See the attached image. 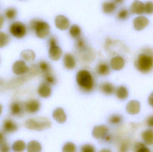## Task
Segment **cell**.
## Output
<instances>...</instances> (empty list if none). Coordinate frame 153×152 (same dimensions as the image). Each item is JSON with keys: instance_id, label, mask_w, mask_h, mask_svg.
Returning <instances> with one entry per match:
<instances>
[{"instance_id": "1", "label": "cell", "mask_w": 153, "mask_h": 152, "mask_svg": "<svg viewBox=\"0 0 153 152\" xmlns=\"http://www.w3.org/2000/svg\"><path fill=\"white\" fill-rule=\"evenodd\" d=\"M137 70L143 73L149 72L153 68V51L150 48L145 49L135 61Z\"/></svg>"}, {"instance_id": "2", "label": "cell", "mask_w": 153, "mask_h": 152, "mask_svg": "<svg viewBox=\"0 0 153 152\" xmlns=\"http://www.w3.org/2000/svg\"><path fill=\"white\" fill-rule=\"evenodd\" d=\"M29 27L35 32L37 37L41 39L48 36L51 31L50 26L47 22L38 19L31 20L29 24Z\"/></svg>"}, {"instance_id": "3", "label": "cell", "mask_w": 153, "mask_h": 152, "mask_svg": "<svg viewBox=\"0 0 153 152\" xmlns=\"http://www.w3.org/2000/svg\"><path fill=\"white\" fill-rule=\"evenodd\" d=\"M51 124V121L48 118L39 117L27 120L25 126L27 129L40 131L50 128Z\"/></svg>"}, {"instance_id": "4", "label": "cell", "mask_w": 153, "mask_h": 152, "mask_svg": "<svg viewBox=\"0 0 153 152\" xmlns=\"http://www.w3.org/2000/svg\"><path fill=\"white\" fill-rule=\"evenodd\" d=\"M76 81L79 87L84 91L90 92L93 88V78L87 70H79L76 74Z\"/></svg>"}, {"instance_id": "5", "label": "cell", "mask_w": 153, "mask_h": 152, "mask_svg": "<svg viewBox=\"0 0 153 152\" xmlns=\"http://www.w3.org/2000/svg\"><path fill=\"white\" fill-rule=\"evenodd\" d=\"M49 58L52 60H59L62 54V51L61 47L57 45V39L56 37L52 36L49 38Z\"/></svg>"}, {"instance_id": "6", "label": "cell", "mask_w": 153, "mask_h": 152, "mask_svg": "<svg viewBox=\"0 0 153 152\" xmlns=\"http://www.w3.org/2000/svg\"><path fill=\"white\" fill-rule=\"evenodd\" d=\"M9 32L13 36L16 38H22L27 34V27L22 22L15 21L10 25Z\"/></svg>"}, {"instance_id": "7", "label": "cell", "mask_w": 153, "mask_h": 152, "mask_svg": "<svg viewBox=\"0 0 153 152\" xmlns=\"http://www.w3.org/2000/svg\"><path fill=\"white\" fill-rule=\"evenodd\" d=\"M12 70L16 75H21L27 73L29 68L24 61L18 60L13 65Z\"/></svg>"}, {"instance_id": "8", "label": "cell", "mask_w": 153, "mask_h": 152, "mask_svg": "<svg viewBox=\"0 0 153 152\" xmlns=\"http://www.w3.org/2000/svg\"><path fill=\"white\" fill-rule=\"evenodd\" d=\"M41 104L40 102L36 99H31L25 103V109L30 113H36L40 109Z\"/></svg>"}, {"instance_id": "9", "label": "cell", "mask_w": 153, "mask_h": 152, "mask_svg": "<svg viewBox=\"0 0 153 152\" xmlns=\"http://www.w3.org/2000/svg\"><path fill=\"white\" fill-rule=\"evenodd\" d=\"M55 23L56 27L61 30H66L70 27V22L69 19L64 15L56 16L55 20Z\"/></svg>"}, {"instance_id": "10", "label": "cell", "mask_w": 153, "mask_h": 152, "mask_svg": "<svg viewBox=\"0 0 153 152\" xmlns=\"http://www.w3.org/2000/svg\"><path fill=\"white\" fill-rule=\"evenodd\" d=\"M149 24L148 19L144 16H140L135 18L133 26L136 30L140 31L144 29Z\"/></svg>"}, {"instance_id": "11", "label": "cell", "mask_w": 153, "mask_h": 152, "mask_svg": "<svg viewBox=\"0 0 153 152\" xmlns=\"http://www.w3.org/2000/svg\"><path fill=\"white\" fill-rule=\"evenodd\" d=\"M108 131V128L105 125L95 126L93 129L92 134L95 139H100L107 134Z\"/></svg>"}, {"instance_id": "12", "label": "cell", "mask_w": 153, "mask_h": 152, "mask_svg": "<svg viewBox=\"0 0 153 152\" xmlns=\"http://www.w3.org/2000/svg\"><path fill=\"white\" fill-rule=\"evenodd\" d=\"M38 93L39 96L44 98H47L50 97L52 94V89L50 84L44 82L39 87L38 89Z\"/></svg>"}, {"instance_id": "13", "label": "cell", "mask_w": 153, "mask_h": 152, "mask_svg": "<svg viewBox=\"0 0 153 152\" xmlns=\"http://www.w3.org/2000/svg\"><path fill=\"white\" fill-rule=\"evenodd\" d=\"M127 112L130 115L138 114L140 111V104L137 101H131L128 102L126 107Z\"/></svg>"}, {"instance_id": "14", "label": "cell", "mask_w": 153, "mask_h": 152, "mask_svg": "<svg viewBox=\"0 0 153 152\" xmlns=\"http://www.w3.org/2000/svg\"><path fill=\"white\" fill-rule=\"evenodd\" d=\"M144 4L141 1L135 0L131 4L130 11L133 14L141 15L144 12Z\"/></svg>"}, {"instance_id": "15", "label": "cell", "mask_w": 153, "mask_h": 152, "mask_svg": "<svg viewBox=\"0 0 153 152\" xmlns=\"http://www.w3.org/2000/svg\"><path fill=\"white\" fill-rule=\"evenodd\" d=\"M53 117L55 120L60 124L64 123L67 119V116L62 108H58L53 112Z\"/></svg>"}, {"instance_id": "16", "label": "cell", "mask_w": 153, "mask_h": 152, "mask_svg": "<svg viewBox=\"0 0 153 152\" xmlns=\"http://www.w3.org/2000/svg\"><path fill=\"white\" fill-rule=\"evenodd\" d=\"M124 59L121 56L113 57L110 62V65L112 69L115 70H120L122 69L125 66Z\"/></svg>"}, {"instance_id": "17", "label": "cell", "mask_w": 153, "mask_h": 152, "mask_svg": "<svg viewBox=\"0 0 153 152\" xmlns=\"http://www.w3.org/2000/svg\"><path fill=\"white\" fill-rule=\"evenodd\" d=\"M65 67L68 70H73L76 67V62L75 58L72 54L70 53L65 54L63 58Z\"/></svg>"}, {"instance_id": "18", "label": "cell", "mask_w": 153, "mask_h": 152, "mask_svg": "<svg viewBox=\"0 0 153 152\" xmlns=\"http://www.w3.org/2000/svg\"><path fill=\"white\" fill-rule=\"evenodd\" d=\"M3 129L6 133H13L18 130V126L13 120L7 119L4 122Z\"/></svg>"}, {"instance_id": "19", "label": "cell", "mask_w": 153, "mask_h": 152, "mask_svg": "<svg viewBox=\"0 0 153 152\" xmlns=\"http://www.w3.org/2000/svg\"><path fill=\"white\" fill-rule=\"evenodd\" d=\"M100 89L102 93L106 95L113 94L115 91V86L113 84L109 82H104L100 85Z\"/></svg>"}, {"instance_id": "20", "label": "cell", "mask_w": 153, "mask_h": 152, "mask_svg": "<svg viewBox=\"0 0 153 152\" xmlns=\"http://www.w3.org/2000/svg\"><path fill=\"white\" fill-rule=\"evenodd\" d=\"M117 9L116 3L112 1H106L102 5V11L106 14H110L115 11Z\"/></svg>"}, {"instance_id": "21", "label": "cell", "mask_w": 153, "mask_h": 152, "mask_svg": "<svg viewBox=\"0 0 153 152\" xmlns=\"http://www.w3.org/2000/svg\"><path fill=\"white\" fill-rule=\"evenodd\" d=\"M143 141L147 145L153 144V130L149 129L145 130L142 134Z\"/></svg>"}, {"instance_id": "22", "label": "cell", "mask_w": 153, "mask_h": 152, "mask_svg": "<svg viewBox=\"0 0 153 152\" xmlns=\"http://www.w3.org/2000/svg\"><path fill=\"white\" fill-rule=\"evenodd\" d=\"M21 57L24 61L27 62H32L36 59V54L31 50H25L21 53Z\"/></svg>"}, {"instance_id": "23", "label": "cell", "mask_w": 153, "mask_h": 152, "mask_svg": "<svg viewBox=\"0 0 153 152\" xmlns=\"http://www.w3.org/2000/svg\"><path fill=\"white\" fill-rule=\"evenodd\" d=\"M96 71L99 75L102 76H106L110 74L109 66L107 63L101 62L99 63L96 68Z\"/></svg>"}, {"instance_id": "24", "label": "cell", "mask_w": 153, "mask_h": 152, "mask_svg": "<svg viewBox=\"0 0 153 152\" xmlns=\"http://www.w3.org/2000/svg\"><path fill=\"white\" fill-rule=\"evenodd\" d=\"M27 149L28 152H40L42 151V146L37 141L33 140L28 143Z\"/></svg>"}, {"instance_id": "25", "label": "cell", "mask_w": 153, "mask_h": 152, "mask_svg": "<svg viewBox=\"0 0 153 152\" xmlns=\"http://www.w3.org/2000/svg\"><path fill=\"white\" fill-rule=\"evenodd\" d=\"M116 96L120 100H125L128 97V89L124 86L119 87L116 91Z\"/></svg>"}, {"instance_id": "26", "label": "cell", "mask_w": 153, "mask_h": 152, "mask_svg": "<svg viewBox=\"0 0 153 152\" xmlns=\"http://www.w3.org/2000/svg\"><path fill=\"white\" fill-rule=\"evenodd\" d=\"M22 107L19 103L14 102L11 104L10 106V111L11 114L13 116H19L22 112Z\"/></svg>"}, {"instance_id": "27", "label": "cell", "mask_w": 153, "mask_h": 152, "mask_svg": "<svg viewBox=\"0 0 153 152\" xmlns=\"http://www.w3.org/2000/svg\"><path fill=\"white\" fill-rule=\"evenodd\" d=\"M70 35L73 38L77 39L79 37H81L82 31L81 28L77 25H72L70 28Z\"/></svg>"}, {"instance_id": "28", "label": "cell", "mask_w": 153, "mask_h": 152, "mask_svg": "<svg viewBox=\"0 0 153 152\" xmlns=\"http://www.w3.org/2000/svg\"><path fill=\"white\" fill-rule=\"evenodd\" d=\"M26 149V144L24 141L18 140L13 145V151L16 152H23Z\"/></svg>"}, {"instance_id": "29", "label": "cell", "mask_w": 153, "mask_h": 152, "mask_svg": "<svg viewBox=\"0 0 153 152\" xmlns=\"http://www.w3.org/2000/svg\"><path fill=\"white\" fill-rule=\"evenodd\" d=\"M10 36L2 31H0V48H3L10 42Z\"/></svg>"}, {"instance_id": "30", "label": "cell", "mask_w": 153, "mask_h": 152, "mask_svg": "<svg viewBox=\"0 0 153 152\" xmlns=\"http://www.w3.org/2000/svg\"><path fill=\"white\" fill-rule=\"evenodd\" d=\"M18 12L14 8H9L5 10L4 15L7 19L12 20L14 19L17 16Z\"/></svg>"}, {"instance_id": "31", "label": "cell", "mask_w": 153, "mask_h": 152, "mask_svg": "<svg viewBox=\"0 0 153 152\" xmlns=\"http://www.w3.org/2000/svg\"><path fill=\"white\" fill-rule=\"evenodd\" d=\"M40 70L44 73L45 75L48 73L51 72V66L49 63L45 61H42L40 62L39 65Z\"/></svg>"}, {"instance_id": "32", "label": "cell", "mask_w": 153, "mask_h": 152, "mask_svg": "<svg viewBox=\"0 0 153 152\" xmlns=\"http://www.w3.org/2000/svg\"><path fill=\"white\" fill-rule=\"evenodd\" d=\"M76 49L79 52L84 51L88 48L85 40L81 37L76 39Z\"/></svg>"}, {"instance_id": "33", "label": "cell", "mask_w": 153, "mask_h": 152, "mask_svg": "<svg viewBox=\"0 0 153 152\" xmlns=\"http://www.w3.org/2000/svg\"><path fill=\"white\" fill-rule=\"evenodd\" d=\"M122 120V117L118 114H113L108 119L109 122L112 125L120 124Z\"/></svg>"}, {"instance_id": "34", "label": "cell", "mask_w": 153, "mask_h": 152, "mask_svg": "<svg viewBox=\"0 0 153 152\" xmlns=\"http://www.w3.org/2000/svg\"><path fill=\"white\" fill-rule=\"evenodd\" d=\"M63 152H75L76 151V147L74 144L72 142H67L64 145L62 148Z\"/></svg>"}, {"instance_id": "35", "label": "cell", "mask_w": 153, "mask_h": 152, "mask_svg": "<svg viewBox=\"0 0 153 152\" xmlns=\"http://www.w3.org/2000/svg\"><path fill=\"white\" fill-rule=\"evenodd\" d=\"M45 77L46 82L49 84L55 85L56 84V79L53 74H51V72L45 75Z\"/></svg>"}, {"instance_id": "36", "label": "cell", "mask_w": 153, "mask_h": 152, "mask_svg": "<svg viewBox=\"0 0 153 152\" xmlns=\"http://www.w3.org/2000/svg\"><path fill=\"white\" fill-rule=\"evenodd\" d=\"M135 150L137 152H150V151L144 144L142 143H137L135 145Z\"/></svg>"}, {"instance_id": "37", "label": "cell", "mask_w": 153, "mask_h": 152, "mask_svg": "<svg viewBox=\"0 0 153 152\" xmlns=\"http://www.w3.org/2000/svg\"><path fill=\"white\" fill-rule=\"evenodd\" d=\"M144 12L147 14H152L153 13V1H147L144 5Z\"/></svg>"}, {"instance_id": "38", "label": "cell", "mask_w": 153, "mask_h": 152, "mask_svg": "<svg viewBox=\"0 0 153 152\" xmlns=\"http://www.w3.org/2000/svg\"><path fill=\"white\" fill-rule=\"evenodd\" d=\"M129 13L126 9H122L117 13L118 18L121 20H124L128 18Z\"/></svg>"}, {"instance_id": "39", "label": "cell", "mask_w": 153, "mask_h": 152, "mask_svg": "<svg viewBox=\"0 0 153 152\" xmlns=\"http://www.w3.org/2000/svg\"><path fill=\"white\" fill-rule=\"evenodd\" d=\"M82 152H95V148L91 145H84L81 148Z\"/></svg>"}, {"instance_id": "40", "label": "cell", "mask_w": 153, "mask_h": 152, "mask_svg": "<svg viewBox=\"0 0 153 152\" xmlns=\"http://www.w3.org/2000/svg\"><path fill=\"white\" fill-rule=\"evenodd\" d=\"M0 151L2 152L10 151V147L6 142L0 145Z\"/></svg>"}, {"instance_id": "41", "label": "cell", "mask_w": 153, "mask_h": 152, "mask_svg": "<svg viewBox=\"0 0 153 152\" xmlns=\"http://www.w3.org/2000/svg\"><path fill=\"white\" fill-rule=\"evenodd\" d=\"M147 125L150 127L153 128V116L148 118L147 120Z\"/></svg>"}, {"instance_id": "42", "label": "cell", "mask_w": 153, "mask_h": 152, "mask_svg": "<svg viewBox=\"0 0 153 152\" xmlns=\"http://www.w3.org/2000/svg\"><path fill=\"white\" fill-rule=\"evenodd\" d=\"M6 142V140H5V137L4 135L2 133L0 132V145L6 142Z\"/></svg>"}, {"instance_id": "43", "label": "cell", "mask_w": 153, "mask_h": 152, "mask_svg": "<svg viewBox=\"0 0 153 152\" xmlns=\"http://www.w3.org/2000/svg\"><path fill=\"white\" fill-rule=\"evenodd\" d=\"M112 41L110 38H108L106 39V42H105V47L108 48L109 47L111 44H112Z\"/></svg>"}, {"instance_id": "44", "label": "cell", "mask_w": 153, "mask_h": 152, "mask_svg": "<svg viewBox=\"0 0 153 152\" xmlns=\"http://www.w3.org/2000/svg\"><path fill=\"white\" fill-rule=\"evenodd\" d=\"M148 101L149 104L153 107V92L149 96Z\"/></svg>"}, {"instance_id": "45", "label": "cell", "mask_w": 153, "mask_h": 152, "mask_svg": "<svg viewBox=\"0 0 153 152\" xmlns=\"http://www.w3.org/2000/svg\"><path fill=\"white\" fill-rule=\"evenodd\" d=\"M4 18L3 16L0 14V30L2 28L3 26L4 23Z\"/></svg>"}, {"instance_id": "46", "label": "cell", "mask_w": 153, "mask_h": 152, "mask_svg": "<svg viewBox=\"0 0 153 152\" xmlns=\"http://www.w3.org/2000/svg\"><path fill=\"white\" fill-rule=\"evenodd\" d=\"M114 1L116 3L120 4L123 2L124 0H114Z\"/></svg>"}, {"instance_id": "47", "label": "cell", "mask_w": 153, "mask_h": 152, "mask_svg": "<svg viewBox=\"0 0 153 152\" xmlns=\"http://www.w3.org/2000/svg\"><path fill=\"white\" fill-rule=\"evenodd\" d=\"M2 111V106L1 104H0V115L1 114Z\"/></svg>"}, {"instance_id": "48", "label": "cell", "mask_w": 153, "mask_h": 152, "mask_svg": "<svg viewBox=\"0 0 153 152\" xmlns=\"http://www.w3.org/2000/svg\"><path fill=\"white\" fill-rule=\"evenodd\" d=\"M101 151L109 152V151H107V150H103V151Z\"/></svg>"}]
</instances>
